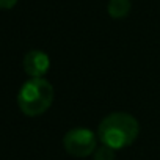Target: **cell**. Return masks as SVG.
<instances>
[{
  "label": "cell",
  "instance_id": "obj_1",
  "mask_svg": "<svg viewBox=\"0 0 160 160\" xmlns=\"http://www.w3.org/2000/svg\"><path fill=\"white\" fill-rule=\"evenodd\" d=\"M138 133L140 124L137 118L124 112H115L107 115L98 127L99 141L115 151L130 146L137 140Z\"/></svg>",
  "mask_w": 160,
  "mask_h": 160
},
{
  "label": "cell",
  "instance_id": "obj_2",
  "mask_svg": "<svg viewBox=\"0 0 160 160\" xmlns=\"http://www.w3.org/2000/svg\"><path fill=\"white\" fill-rule=\"evenodd\" d=\"M55 98L53 87L49 80L30 78L21 87L18 93V105L27 116H39L46 113Z\"/></svg>",
  "mask_w": 160,
  "mask_h": 160
},
{
  "label": "cell",
  "instance_id": "obj_3",
  "mask_svg": "<svg viewBox=\"0 0 160 160\" xmlns=\"http://www.w3.org/2000/svg\"><path fill=\"white\" fill-rule=\"evenodd\" d=\"M98 133L85 127H75L66 132L63 137V146L72 157L83 158L91 155L98 148Z\"/></svg>",
  "mask_w": 160,
  "mask_h": 160
},
{
  "label": "cell",
  "instance_id": "obj_4",
  "mask_svg": "<svg viewBox=\"0 0 160 160\" xmlns=\"http://www.w3.org/2000/svg\"><path fill=\"white\" fill-rule=\"evenodd\" d=\"M24 71L32 78H42L50 69V58L42 50H30L24 57Z\"/></svg>",
  "mask_w": 160,
  "mask_h": 160
},
{
  "label": "cell",
  "instance_id": "obj_5",
  "mask_svg": "<svg viewBox=\"0 0 160 160\" xmlns=\"http://www.w3.org/2000/svg\"><path fill=\"white\" fill-rule=\"evenodd\" d=\"M130 0H108L107 13L113 19H122L130 11Z\"/></svg>",
  "mask_w": 160,
  "mask_h": 160
},
{
  "label": "cell",
  "instance_id": "obj_6",
  "mask_svg": "<svg viewBox=\"0 0 160 160\" xmlns=\"http://www.w3.org/2000/svg\"><path fill=\"white\" fill-rule=\"evenodd\" d=\"M115 149L101 144L96 148V151L93 152V160H115Z\"/></svg>",
  "mask_w": 160,
  "mask_h": 160
},
{
  "label": "cell",
  "instance_id": "obj_7",
  "mask_svg": "<svg viewBox=\"0 0 160 160\" xmlns=\"http://www.w3.org/2000/svg\"><path fill=\"white\" fill-rule=\"evenodd\" d=\"M18 3V0H0V10H11Z\"/></svg>",
  "mask_w": 160,
  "mask_h": 160
}]
</instances>
